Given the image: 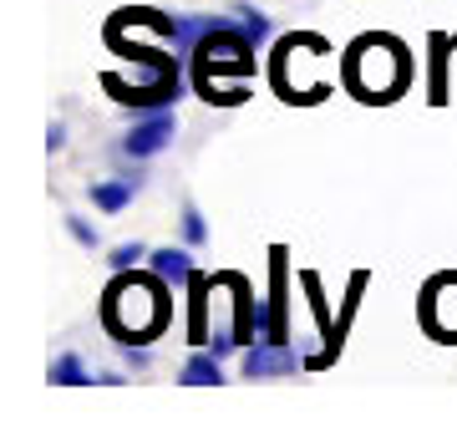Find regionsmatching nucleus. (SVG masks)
Returning a JSON list of instances; mask_svg holds the SVG:
<instances>
[{
    "label": "nucleus",
    "mask_w": 457,
    "mask_h": 427,
    "mask_svg": "<svg viewBox=\"0 0 457 427\" xmlns=\"http://www.w3.org/2000/svg\"><path fill=\"white\" fill-rule=\"evenodd\" d=\"M102 315H107V331H112L117 341H147V336H158L168 326V280L122 270L107 285Z\"/></svg>",
    "instance_id": "nucleus-1"
},
{
    "label": "nucleus",
    "mask_w": 457,
    "mask_h": 427,
    "mask_svg": "<svg viewBox=\"0 0 457 427\" xmlns=\"http://www.w3.org/2000/svg\"><path fill=\"white\" fill-rule=\"evenodd\" d=\"M411 77L407 46L392 36H361L356 46L345 51V87L361 102H392Z\"/></svg>",
    "instance_id": "nucleus-2"
},
{
    "label": "nucleus",
    "mask_w": 457,
    "mask_h": 427,
    "mask_svg": "<svg viewBox=\"0 0 457 427\" xmlns=\"http://www.w3.org/2000/svg\"><path fill=\"white\" fill-rule=\"evenodd\" d=\"M254 36L245 31V26H228V21H213L209 31L198 36V46L188 51L198 62V92L209 102H219V92H224V82L219 77H254Z\"/></svg>",
    "instance_id": "nucleus-3"
},
{
    "label": "nucleus",
    "mask_w": 457,
    "mask_h": 427,
    "mask_svg": "<svg viewBox=\"0 0 457 427\" xmlns=\"http://www.w3.org/2000/svg\"><path fill=\"white\" fill-rule=\"evenodd\" d=\"M173 138H179V117L168 113V107H153L143 122H132V128H128L122 153H128V158H158Z\"/></svg>",
    "instance_id": "nucleus-4"
},
{
    "label": "nucleus",
    "mask_w": 457,
    "mask_h": 427,
    "mask_svg": "<svg viewBox=\"0 0 457 427\" xmlns=\"http://www.w3.org/2000/svg\"><path fill=\"white\" fill-rule=\"evenodd\" d=\"M300 356H295L290 346L279 341H254L245 346V362H239V372H245L249 381H264V377H290V372H300Z\"/></svg>",
    "instance_id": "nucleus-5"
},
{
    "label": "nucleus",
    "mask_w": 457,
    "mask_h": 427,
    "mask_svg": "<svg viewBox=\"0 0 457 427\" xmlns=\"http://www.w3.org/2000/svg\"><path fill=\"white\" fill-rule=\"evenodd\" d=\"M147 270H153L158 280H168V285H188V280L198 275L194 255H188V249H173V245L153 249V255H147Z\"/></svg>",
    "instance_id": "nucleus-6"
},
{
    "label": "nucleus",
    "mask_w": 457,
    "mask_h": 427,
    "mask_svg": "<svg viewBox=\"0 0 457 427\" xmlns=\"http://www.w3.org/2000/svg\"><path fill=\"white\" fill-rule=\"evenodd\" d=\"M137 188H143L137 173H128V179H102V183H92V204H97L102 214H122Z\"/></svg>",
    "instance_id": "nucleus-7"
},
{
    "label": "nucleus",
    "mask_w": 457,
    "mask_h": 427,
    "mask_svg": "<svg viewBox=\"0 0 457 427\" xmlns=\"http://www.w3.org/2000/svg\"><path fill=\"white\" fill-rule=\"evenodd\" d=\"M179 381H183V387H219V381H224V366H219L213 351H194V356L183 362Z\"/></svg>",
    "instance_id": "nucleus-8"
},
{
    "label": "nucleus",
    "mask_w": 457,
    "mask_h": 427,
    "mask_svg": "<svg viewBox=\"0 0 457 427\" xmlns=\"http://www.w3.org/2000/svg\"><path fill=\"white\" fill-rule=\"evenodd\" d=\"M457 41L453 36H432V82H427V102H447V51Z\"/></svg>",
    "instance_id": "nucleus-9"
},
{
    "label": "nucleus",
    "mask_w": 457,
    "mask_h": 427,
    "mask_svg": "<svg viewBox=\"0 0 457 427\" xmlns=\"http://www.w3.org/2000/svg\"><path fill=\"white\" fill-rule=\"evenodd\" d=\"M51 381H56V387H82V381H92V372H87L82 356H71V351H66V356L51 362Z\"/></svg>",
    "instance_id": "nucleus-10"
},
{
    "label": "nucleus",
    "mask_w": 457,
    "mask_h": 427,
    "mask_svg": "<svg viewBox=\"0 0 457 427\" xmlns=\"http://www.w3.org/2000/svg\"><path fill=\"white\" fill-rule=\"evenodd\" d=\"M234 16H239V26H245V31L254 36V46H264V41L275 36V26H270V16H264V11H254V5H239Z\"/></svg>",
    "instance_id": "nucleus-11"
},
{
    "label": "nucleus",
    "mask_w": 457,
    "mask_h": 427,
    "mask_svg": "<svg viewBox=\"0 0 457 427\" xmlns=\"http://www.w3.org/2000/svg\"><path fill=\"white\" fill-rule=\"evenodd\" d=\"M183 239H188V245H204V239H209V224H204V214H198L194 204H183Z\"/></svg>",
    "instance_id": "nucleus-12"
},
{
    "label": "nucleus",
    "mask_w": 457,
    "mask_h": 427,
    "mask_svg": "<svg viewBox=\"0 0 457 427\" xmlns=\"http://www.w3.org/2000/svg\"><path fill=\"white\" fill-rule=\"evenodd\" d=\"M143 260H147V249L137 245V239H132V245H117V249H112V270H117V275H122V270H137Z\"/></svg>",
    "instance_id": "nucleus-13"
},
{
    "label": "nucleus",
    "mask_w": 457,
    "mask_h": 427,
    "mask_svg": "<svg viewBox=\"0 0 457 427\" xmlns=\"http://www.w3.org/2000/svg\"><path fill=\"white\" fill-rule=\"evenodd\" d=\"M66 230H71V239L82 249H97V230L87 224V219H77V214H66Z\"/></svg>",
    "instance_id": "nucleus-14"
},
{
    "label": "nucleus",
    "mask_w": 457,
    "mask_h": 427,
    "mask_svg": "<svg viewBox=\"0 0 457 427\" xmlns=\"http://www.w3.org/2000/svg\"><path fill=\"white\" fill-rule=\"evenodd\" d=\"M122 362H128L132 372H143V366L153 362V356H147V346H132V341H122Z\"/></svg>",
    "instance_id": "nucleus-15"
},
{
    "label": "nucleus",
    "mask_w": 457,
    "mask_h": 427,
    "mask_svg": "<svg viewBox=\"0 0 457 427\" xmlns=\"http://www.w3.org/2000/svg\"><path fill=\"white\" fill-rule=\"evenodd\" d=\"M62 143H66V128H62V122H51V132H46V148L56 153V148H62Z\"/></svg>",
    "instance_id": "nucleus-16"
}]
</instances>
